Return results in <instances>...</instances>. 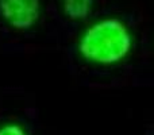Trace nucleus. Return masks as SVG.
I'll return each mask as SVG.
<instances>
[{
    "instance_id": "obj_1",
    "label": "nucleus",
    "mask_w": 154,
    "mask_h": 135,
    "mask_svg": "<svg viewBox=\"0 0 154 135\" xmlns=\"http://www.w3.org/2000/svg\"><path fill=\"white\" fill-rule=\"evenodd\" d=\"M133 35L128 27L116 18L92 24L79 43V51L87 61L100 65L118 64L128 56Z\"/></svg>"
},
{
    "instance_id": "obj_2",
    "label": "nucleus",
    "mask_w": 154,
    "mask_h": 135,
    "mask_svg": "<svg viewBox=\"0 0 154 135\" xmlns=\"http://www.w3.org/2000/svg\"><path fill=\"white\" fill-rule=\"evenodd\" d=\"M0 15L16 30H29L41 16L39 0H0Z\"/></svg>"
},
{
    "instance_id": "obj_3",
    "label": "nucleus",
    "mask_w": 154,
    "mask_h": 135,
    "mask_svg": "<svg viewBox=\"0 0 154 135\" xmlns=\"http://www.w3.org/2000/svg\"><path fill=\"white\" fill-rule=\"evenodd\" d=\"M93 0H62L64 12L73 20H84L92 10Z\"/></svg>"
},
{
    "instance_id": "obj_4",
    "label": "nucleus",
    "mask_w": 154,
    "mask_h": 135,
    "mask_svg": "<svg viewBox=\"0 0 154 135\" xmlns=\"http://www.w3.org/2000/svg\"><path fill=\"white\" fill-rule=\"evenodd\" d=\"M0 135H27L26 131L18 124H7L0 128Z\"/></svg>"
}]
</instances>
